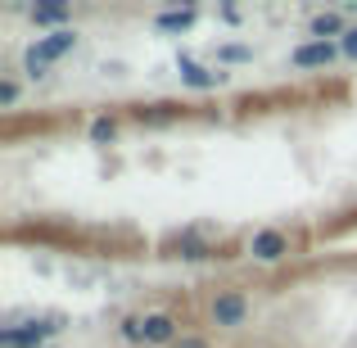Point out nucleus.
I'll return each instance as SVG.
<instances>
[{"instance_id": "15", "label": "nucleus", "mask_w": 357, "mask_h": 348, "mask_svg": "<svg viewBox=\"0 0 357 348\" xmlns=\"http://www.w3.org/2000/svg\"><path fill=\"white\" fill-rule=\"evenodd\" d=\"M172 348H208V344H204V340H176Z\"/></svg>"}, {"instance_id": "11", "label": "nucleus", "mask_w": 357, "mask_h": 348, "mask_svg": "<svg viewBox=\"0 0 357 348\" xmlns=\"http://www.w3.org/2000/svg\"><path fill=\"white\" fill-rule=\"evenodd\" d=\"M218 59L222 63H244V59H249V45H222Z\"/></svg>"}, {"instance_id": "8", "label": "nucleus", "mask_w": 357, "mask_h": 348, "mask_svg": "<svg viewBox=\"0 0 357 348\" xmlns=\"http://www.w3.org/2000/svg\"><path fill=\"white\" fill-rule=\"evenodd\" d=\"M335 32H344V18L340 14H317L312 18V36H317V41H326V36H335Z\"/></svg>"}, {"instance_id": "12", "label": "nucleus", "mask_w": 357, "mask_h": 348, "mask_svg": "<svg viewBox=\"0 0 357 348\" xmlns=\"http://www.w3.org/2000/svg\"><path fill=\"white\" fill-rule=\"evenodd\" d=\"M114 136H118V127L109 118H100L96 127H91V140H100V145H105V140H114Z\"/></svg>"}, {"instance_id": "1", "label": "nucleus", "mask_w": 357, "mask_h": 348, "mask_svg": "<svg viewBox=\"0 0 357 348\" xmlns=\"http://www.w3.org/2000/svg\"><path fill=\"white\" fill-rule=\"evenodd\" d=\"M73 45H77V32H73V27H59V32L41 36V41L27 45V54H23L27 73H32V77H45V68H50L54 59H63V54H68Z\"/></svg>"}, {"instance_id": "5", "label": "nucleus", "mask_w": 357, "mask_h": 348, "mask_svg": "<svg viewBox=\"0 0 357 348\" xmlns=\"http://www.w3.org/2000/svg\"><path fill=\"white\" fill-rule=\"evenodd\" d=\"M249 253L258 262H280L289 253V240L280 231H258V235H253V244H249Z\"/></svg>"}, {"instance_id": "4", "label": "nucleus", "mask_w": 357, "mask_h": 348, "mask_svg": "<svg viewBox=\"0 0 357 348\" xmlns=\"http://www.w3.org/2000/svg\"><path fill=\"white\" fill-rule=\"evenodd\" d=\"M54 326H5L0 331V348H41V340L50 335Z\"/></svg>"}, {"instance_id": "13", "label": "nucleus", "mask_w": 357, "mask_h": 348, "mask_svg": "<svg viewBox=\"0 0 357 348\" xmlns=\"http://www.w3.org/2000/svg\"><path fill=\"white\" fill-rule=\"evenodd\" d=\"M340 50L349 54V59H357V27H349V32H344V41H340Z\"/></svg>"}, {"instance_id": "10", "label": "nucleus", "mask_w": 357, "mask_h": 348, "mask_svg": "<svg viewBox=\"0 0 357 348\" xmlns=\"http://www.w3.org/2000/svg\"><path fill=\"white\" fill-rule=\"evenodd\" d=\"M32 18H36V23H59V18H63V5H36Z\"/></svg>"}, {"instance_id": "9", "label": "nucleus", "mask_w": 357, "mask_h": 348, "mask_svg": "<svg viewBox=\"0 0 357 348\" xmlns=\"http://www.w3.org/2000/svg\"><path fill=\"white\" fill-rule=\"evenodd\" d=\"M190 23H195V9H167V14H158V27H167V32H181Z\"/></svg>"}, {"instance_id": "2", "label": "nucleus", "mask_w": 357, "mask_h": 348, "mask_svg": "<svg viewBox=\"0 0 357 348\" xmlns=\"http://www.w3.org/2000/svg\"><path fill=\"white\" fill-rule=\"evenodd\" d=\"M127 340H140V344H172V340H176V321H172L167 312L136 317V321H127Z\"/></svg>"}, {"instance_id": "7", "label": "nucleus", "mask_w": 357, "mask_h": 348, "mask_svg": "<svg viewBox=\"0 0 357 348\" xmlns=\"http://www.w3.org/2000/svg\"><path fill=\"white\" fill-rule=\"evenodd\" d=\"M181 77L190 82V86H199V91H208V86H218L222 82V73H213V68H199V63H190V59H181Z\"/></svg>"}, {"instance_id": "14", "label": "nucleus", "mask_w": 357, "mask_h": 348, "mask_svg": "<svg viewBox=\"0 0 357 348\" xmlns=\"http://www.w3.org/2000/svg\"><path fill=\"white\" fill-rule=\"evenodd\" d=\"M14 100H18V86H14V82H5V86H0V105H14Z\"/></svg>"}, {"instance_id": "6", "label": "nucleus", "mask_w": 357, "mask_h": 348, "mask_svg": "<svg viewBox=\"0 0 357 348\" xmlns=\"http://www.w3.org/2000/svg\"><path fill=\"white\" fill-rule=\"evenodd\" d=\"M331 59H335V45L331 41H307V45H298V50H294L298 68H326Z\"/></svg>"}, {"instance_id": "3", "label": "nucleus", "mask_w": 357, "mask_h": 348, "mask_svg": "<svg viewBox=\"0 0 357 348\" xmlns=\"http://www.w3.org/2000/svg\"><path fill=\"white\" fill-rule=\"evenodd\" d=\"M244 317H249V298L240 289H222L213 298V326H244Z\"/></svg>"}]
</instances>
